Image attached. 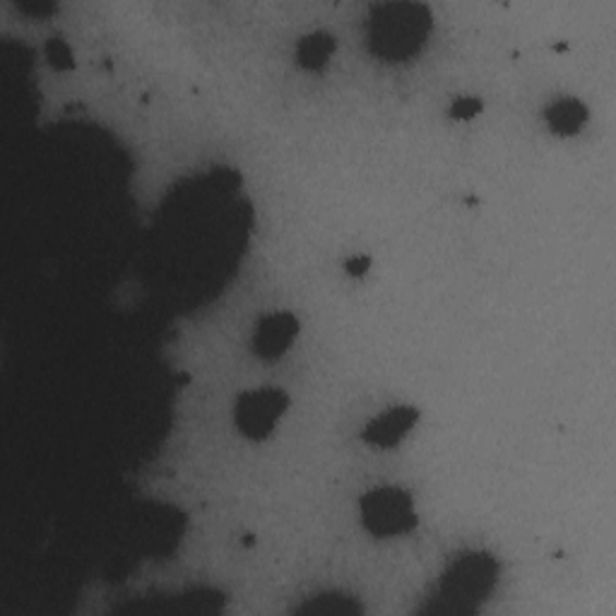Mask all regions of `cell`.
<instances>
[{
  "label": "cell",
  "instance_id": "1",
  "mask_svg": "<svg viewBox=\"0 0 616 616\" xmlns=\"http://www.w3.org/2000/svg\"><path fill=\"white\" fill-rule=\"evenodd\" d=\"M432 29V15L424 5H376L369 17L371 51L383 61H405L420 51Z\"/></svg>",
  "mask_w": 616,
  "mask_h": 616
},
{
  "label": "cell",
  "instance_id": "2",
  "mask_svg": "<svg viewBox=\"0 0 616 616\" xmlns=\"http://www.w3.org/2000/svg\"><path fill=\"white\" fill-rule=\"evenodd\" d=\"M361 521L376 537H393L410 532L416 525L412 497L402 489H376L361 499Z\"/></svg>",
  "mask_w": 616,
  "mask_h": 616
},
{
  "label": "cell",
  "instance_id": "3",
  "mask_svg": "<svg viewBox=\"0 0 616 616\" xmlns=\"http://www.w3.org/2000/svg\"><path fill=\"white\" fill-rule=\"evenodd\" d=\"M497 578V561L482 554L460 559L448 570L441 582V600L455 602L453 609H467V602H477L487 595Z\"/></svg>",
  "mask_w": 616,
  "mask_h": 616
},
{
  "label": "cell",
  "instance_id": "4",
  "mask_svg": "<svg viewBox=\"0 0 616 616\" xmlns=\"http://www.w3.org/2000/svg\"><path fill=\"white\" fill-rule=\"evenodd\" d=\"M290 398L282 390H253L246 393L236 405V426L241 434L253 441H262L278 424L280 416L287 412Z\"/></svg>",
  "mask_w": 616,
  "mask_h": 616
},
{
  "label": "cell",
  "instance_id": "5",
  "mask_svg": "<svg viewBox=\"0 0 616 616\" xmlns=\"http://www.w3.org/2000/svg\"><path fill=\"white\" fill-rule=\"evenodd\" d=\"M296 335H299V321L292 313H274L258 325L253 351L262 359H278L292 347Z\"/></svg>",
  "mask_w": 616,
  "mask_h": 616
},
{
  "label": "cell",
  "instance_id": "6",
  "mask_svg": "<svg viewBox=\"0 0 616 616\" xmlns=\"http://www.w3.org/2000/svg\"><path fill=\"white\" fill-rule=\"evenodd\" d=\"M420 420V412L414 407H393L390 412L378 416L376 422L364 432V438L371 446L393 448L402 441V436L412 432V426Z\"/></svg>",
  "mask_w": 616,
  "mask_h": 616
},
{
  "label": "cell",
  "instance_id": "7",
  "mask_svg": "<svg viewBox=\"0 0 616 616\" xmlns=\"http://www.w3.org/2000/svg\"><path fill=\"white\" fill-rule=\"evenodd\" d=\"M547 120L556 136H576L586 126L588 108L578 99H561V102L549 106Z\"/></svg>",
  "mask_w": 616,
  "mask_h": 616
},
{
  "label": "cell",
  "instance_id": "8",
  "mask_svg": "<svg viewBox=\"0 0 616 616\" xmlns=\"http://www.w3.org/2000/svg\"><path fill=\"white\" fill-rule=\"evenodd\" d=\"M333 51L335 39L325 35V31H316V35H308L299 41L296 59H299V65L306 70H321L330 61V56H333Z\"/></svg>",
  "mask_w": 616,
  "mask_h": 616
},
{
  "label": "cell",
  "instance_id": "9",
  "mask_svg": "<svg viewBox=\"0 0 616 616\" xmlns=\"http://www.w3.org/2000/svg\"><path fill=\"white\" fill-rule=\"evenodd\" d=\"M482 108H484V104L479 102L477 97H460L458 102L450 106V116H453L455 120H470V118L479 116Z\"/></svg>",
  "mask_w": 616,
  "mask_h": 616
},
{
  "label": "cell",
  "instance_id": "10",
  "mask_svg": "<svg viewBox=\"0 0 616 616\" xmlns=\"http://www.w3.org/2000/svg\"><path fill=\"white\" fill-rule=\"evenodd\" d=\"M49 56L53 61V65H56L59 70H70L73 68V56H70V49L65 47V43L61 39H53L49 43Z\"/></svg>",
  "mask_w": 616,
  "mask_h": 616
},
{
  "label": "cell",
  "instance_id": "11",
  "mask_svg": "<svg viewBox=\"0 0 616 616\" xmlns=\"http://www.w3.org/2000/svg\"><path fill=\"white\" fill-rule=\"evenodd\" d=\"M345 268L349 274H355V278H361V274H367V270L371 268V258L367 256H357V258H349L345 262Z\"/></svg>",
  "mask_w": 616,
  "mask_h": 616
}]
</instances>
